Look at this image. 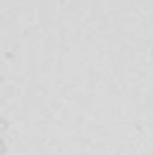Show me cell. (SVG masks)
Returning a JSON list of instances; mask_svg holds the SVG:
<instances>
[{
    "mask_svg": "<svg viewBox=\"0 0 153 155\" xmlns=\"http://www.w3.org/2000/svg\"><path fill=\"white\" fill-rule=\"evenodd\" d=\"M5 153V143H2V141H0V155Z\"/></svg>",
    "mask_w": 153,
    "mask_h": 155,
    "instance_id": "6da1fadb",
    "label": "cell"
}]
</instances>
